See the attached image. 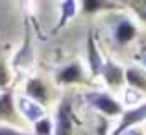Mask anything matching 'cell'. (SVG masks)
<instances>
[{
	"mask_svg": "<svg viewBox=\"0 0 146 135\" xmlns=\"http://www.w3.org/2000/svg\"><path fill=\"white\" fill-rule=\"evenodd\" d=\"M33 63V26L32 19L24 17V35H22V45L21 48L15 52L11 67L17 72H24L32 67Z\"/></svg>",
	"mask_w": 146,
	"mask_h": 135,
	"instance_id": "1",
	"label": "cell"
},
{
	"mask_svg": "<svg viewBox=\"0 0 146 135\" xmlns=\"http://www.w3.org/2000/svg\"><path fill=\"white\" fill-rule=\"evenodd\" d=\"M54 133L52 135H72L74 126L78 124V118L74 115V104H72L70 96H63L56 109V117H54Z\"/></svg>",
	"mask_w": 146,
	"mask_h": 135,
	"instance_id": "2",
	"label": "cell"
},
{
	"mask_svg": "<svg viewBox=\"0 0 146 135\" xmlns=\"http://www.w3.org/2000/svg\"><path fill=\"white\" fill-rule=\"evenodd\" d=\"M85 102L91 107H94L96 111H100L106 117H115V115H122L124 107L118 100H115V96H111L109 92H87L85 94Z\"/></svg>",
	"mask_w": 146,
	"mask_h": 135,
	"instance_id": "3",
	"label": "cell"
},
{
	"mask_svg": "<svg viewBox=\"0 0 146 135\" xmlns=\"http://www.w3.org/2000/svg\"><path fill=\"white\" fill-rule=\"evenodd\" d=\"M144 120H146V102H141L135 107H129L128 111H122L120 122L109 135H124L129 128H133L135 124L144 122Z\"/></svg>",
	"mask_w": 146,
	"mask_h": 135,
	"instance_id": "4",
	"label": "cell"
},
{
	"mask_svg": "<svg viewBox=\"0 0 146 135\" xmlns=\"http://www.w3.org/2000/svg\"><path fill=\"white\" fill-rule=\"evenodd\" d=\"M87 76L80 61H72L61 67L56 74V83L57 85H74V83H85Z\"/></svg>",
	"mask_w": 146,
	"mask_h": 135,
	"instance_id": "5",
	"label": "cell"
},
{
	"mask_svg": "<svg viewBox=\"0 0 146 135\" xmlns=\"http://www.w3.org/2000/svg\"><path fill=\"white\" fill-rule=\"evenodd\" d=\"M85 56H87V65H89V72L93 78L102 74V68H104V56L102 52L98 50L96 41H94V32L91 30L87 33V45H85Z\"/></svg>",
	"mask_w": 146,
	"mask_h": 135,
	"instance_id": "6",
	"label": "cell"
},
{
	"mask_svg": "<svg viewBox=\"0 0 146 135\" xmlns=\"http://www.w3.org/2000/svg\"><path fill=\"white\" fill-rule=\"evenodd\" d=\"M137 35H139V28H137L135 22H131L129 19H120V21L113 26V39L118 46L129 45L131 41H135Z\"/></svg>",
	"mask_w": 146,
	"mask_h": 135,
	"instance_id": "7",
	"label": "cell"
},
{
	"mask_svg": "<svg viewBox=\"0 0 146 135\" xmlns=\"http://www.w3.org/2000/svg\"><path fill=\"white\" fill-rule=\"evenodd\" d=\"M17 109H19V113H21L26 120H30L32 124L35 120H39L41 117H44V115H46L43 104L35 102L33 98H30V96H26V94L17 98Z\"/></svg>",
	"mask_w": 146,
	"mask_h": 135,
	"instance_id": "8",
	"label": "cell"
},
{
	"mask_svg": "<svg viewBox=\"0 0 146 135\" xmlns=\"http://www.w3.org/2000/svg\"><path fill=\"white\" fill-rule=\"evenodd\" d=\"M100 76L106 80V83L111 87V89H118V87H122V83L126 82L124 68H122L118 63H115L113 59L104 61V68H102V74Z\"/></svg>",
	"mask_w": 146,
	"mask_h": 135,
	"instance_id": "9",
	"label": "cell"
},
{
	"mask_svg": "<svg viewBox=\"0 0 146 135\" xmlns=\"http://www.w3.org/2000/svg\"><path fill=\"white\" fill-rule=\"evenodd\" d=\"M26 96H30V98H33L35 102L43 104V106H46L48 104V89L46 85H44V82L41 78H30L28 82H26Z\"/></svg>",
	"mask_w": 146,
	"mask_h": 135,
	"instance_id": "10",
	"label": "cell"
},
{
	"mask_svg": "<svg viewBox=\"0 0 146 135\" xmlns=\"http://www.w3.org/2000/svg\"><path fill=\"white\" fill-rule=\"evenodd\" d=\"M120 7L122 6L115 0H82L83 15H94L98 11H115Z\"/></svg>",
	"mask_w": 146,
	"mask_h": 135,
	"instance_id": "11",
	"label": "cell"
},
{
	"mask_svg": "<svg viewBox=\"0 0 146 135\" xmlns=\"http://www.w3.org/2000/svg\"><path fill=\"white\" fill-rule=\"evenodd\" d=\"M15 118V96L13 89H4L0 92V120L11 122Z\"/></svg>",
	"mask_w": 146,
	"mask_h": 135,
	"instance_id": "12",
	"label": "cell"
},
{
	"mask_svg": "<svg viewBox=\"0 0 146 135\" xmlns=\"http://www.w3.org/2000/svg\"><path fill=\"white\" fill-rule=\"evenodd\" d=\"M76 11H78L76 0H63V2H61V7H59V21H57L56 28H54V33H57L59 30H63L65 24L72 21V19L76 17Z\"/></svg>",
	"mask_w": 146,
	"mask_h": 135,
	"instance_id": "13",
	"label": "cell"
},
{
	"mask_svg": "<svg viewBox=\"0 0 146 135\" xmlns=\"http://www.w3.org/2000/svg\"><path fill=\"white\" fill-rule=\"evenodd\" d=\"M124 78L129 87H135V89L146 92V70H143L139 67L124 68Z\"/></svg>",
	"mask_w": 146,
	"mask_h": 135,
	"instance_id": "14",
	"label": "cell"
},
{
	"mask_svg": "<svg viewBox=\"0 0 146 135\" xmlns=\"http://www.w3.org/2000/svg\"><path fill=\"white\" fill-rule=\"evenodd\" d=\"M54 133V120L46 115L33 122V135H52Z\"/></svg>",
	"mask_w": 146,
	"mask_h": 135,
	"instance_id": "15",
	"label": "cell"
},
{
	"mask_svg": "<svg viewBox=\"0 0 146 135\" xmlns=\"http://www.w3.org/2000/svg\"><path fill=\"white\" fill-rule=\"evenodd\" d=\"M9 82H11V72L6 63V57L2 54V48H0V89H7Z\"/></svg>",
	"mask_w": 146,
	"mask_h": 135,
	"instance_id": "16",
	"label": "cell"
},
{
	"mask_svg": "<svg viewBox=\"0 0 146 135\" xmlns=\"http://www.w3.org/2000/svg\"><path fill=\"white\" fill-rule=\"evenodd\" d=\"M141 100H143V91L135 89V87H129L126 91V102L128 104H141Z\"/></svg>",
	"mask_w": 146,
	"mask_h": 135,
	"instance_id": "17",
	"label": "cell"
},
{
	"mask_svg": "<svg viewBox=\"0 0 146 135\" xmlns=\"http://www.w3.org/2000/svg\"><path fill=\"white\" fill-rule=\"evenodd\" d=\"M131 6H133V9L137 11V15L146 22V0H135Z\"/></svg>",
	"mask_w": 146,
	"mask_h": 135,
	"instance_id": "18",
	"label": "cell"
},
{
	"mask_svg": "<svg viewBox=\"0 0 146 135\" xmlns=\"http://www.w3.org/2000/svg\"><path fill=\"white\" fill-rule=\"evenodd\" d=\"M0 135H30V133L19 132L17 128H11V126H4V124H0Z\"/></svg>",
	"mask_w": 146,
	"mask_h": 135,
	"instance_id": "19",
	"label": "cell"
},
{
	"mask_svg": "<svg viewBox=\"0 0 146 135\" xmlns=\"http://www.w3.org/2000/svg\"><path fill=\"white\" fill-rule=\"evenodd\" d=\"M137 59L143 63V67H144V70H146V43L141 46V50H139V54H137Z\"/></svg>",
	"mask_w": 146,
	"mask_h": 135,
	"instance_id": "20",
	"label": "cell"
},
{
	"mask_svg": "<svg viewBox=\"0 0 146 135\" xmlns=\"http://www.w3.org/2000/svg\"><path fill=\"white\" fill-rule=\"evenodd\" d=\"M96 135H107V122H106V120H100Z\"/></svg>",
	"mask_w": 146,
	"mask_h": 135,
	"instance_id": "21",
	"label": "cell"
},
{
	"mask_svg": "<svg viewBox=\"0 0 146 135\" xmlns=\"http://www.w3.org/2000/svg\"><path fill=\"white\" fill-rule=\"evenodd\" d=\"M19 6H21V11H22V17H28V0H19Z\"/></svg>",
	"mask_w": 146,
	"mask_h": 135,
	"instance_id": "22",
	"label": "cell"
}]
</instances>
